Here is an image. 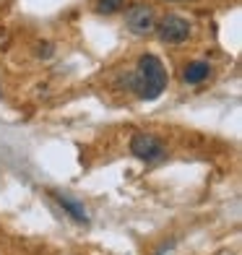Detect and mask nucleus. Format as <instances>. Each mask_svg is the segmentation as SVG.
Returning a JSON list of instances; mask_svg holds the SVG:
<instances>
[{
	"mask_svg": "<svg viewBox=\"0 0 242 255\" xmlns=\"http://www.w3.org/2000/svg\"><path fill=\"white\" fill-rule=\"evenodd\" d=\"M167 81H169L167 71H164V65H161V60L156 55H141L138 57V68L133 73L130 86L135 89V94L141 99H146V102L159 99L167 89Z\"/></svg>",
	"mask_w": 242,
	"mask_h": 255,
	"instance_id": "nucleus-1",
	"label": "nucleus"
},
{
	"mask_svg": "<svg viewBox=\"0 0 242 255\" xmlns=\"http://www.w3.org/2000/svg\"><path fill=\"white\" fill-rule=\"evenodd\" d=\"M156 31H159V39L167 42V44H182V42L190 39V24L182 16H177V13L161 16Z\"/></svg>",
	"mask_w": 242,
	"mask_h": 255,
	"instance_id": "nucleus-2",
	"label": "nucleus"
},
{
	"mask_svg": "<svg viewBox=\"0 0 242 255\" xmlns=\"http://www.w3.org/2000/svg\"><path fill=\"white\" fill-rule=\"evenodd\" d=\"M169 3H180V0H169Z\"/></svg>",
	"mask_w": 242,
	"mask_h": 255,
	"instance_id": "nucleus-8",
	"label": "nucleus"
},
{
	"mask_svg": "<svg viewBox=\"0 0 242 255\" xmlns=\"http://www.w3.org/2000/svg\"><path fill=\"white\" fill-rule=\"evenodd\" d=\"M125 24H128L130 31L135 34H148L154 26H156V21H154V10L148 8V5H135L128 10V16H125Z\"/></svg>",
	"mask_w": 242,
	"mask_h": 255,
	"instance_id": "nucleus-4",
	"label": "nucleus"
},
{
	"mask_svg": "<svg viewBox=\"0 0 242 255\" xmlns=\"http://www.w3.org/2000/svg\"><path fill=\"white\" fill-rule=\"evenodd\" d=\"M122 0H99L97 3V10L99 13H115V10H120Z\"/></svg>",
	"mask_w": 242,
	"mask_h": 255,
	"instance_id": "nucleus-7",
	"label": "nucleus"
},
{
	"mask_svg": "<svg viewBox=\"0 0 242 255\" xmlns=\"http://www.w3.org/2000/svg\"><path fill=\"white\" fill-rule=\"evenodd\" d=\"M130 151L141 159V161H159L161 156H164V143H161L156 135L135 133V135L130 138Z\"/></svg>",
	"mask_w": 242,
	"mask_h": 255,
	"instance_id": "nucleus-3",
	"label": "nucleus"
},
{
	"mask_svg": "<svg viewBox=\"0 0 242 255\" xmlns=\"http://www.w3.org/2000/svg\"><path fill=\"white\" fill-rule=\"evenodd\" d=\"M182 78H185V84H201V81L209 78V63L203 60H195L185 68V73H182Z\"/></svg>",
	"mask_w": 242,
	"mask_h": 255,
	"instance_id": "nucleus-5",
	"label": "nucleus"
},
{
	"mask_svg": "<svg viewBox=\"0 0 242 255\" xmlns=\"http://www.w3.org/2000/svg\"><path fill=\"white\" fill-rule=\"evenodd\" d=\"M57 201H60V206H63L65 211L76 219V222H86V214H84V208H78V203H73V201L63 198V195H57Z\"/></svg>",
	"mask_w": 242,
	"mask_h": 255,
	"instance_id": "nucleus-6",
	"label": "nucleus"
}]
</instances>
